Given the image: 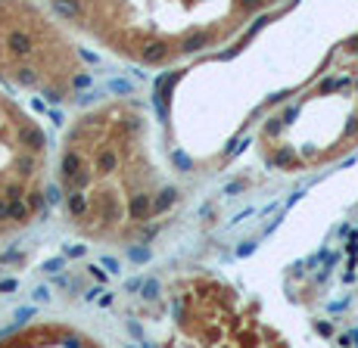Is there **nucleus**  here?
<instances>
[{
    "label": "nucleus",
    "mask_w": 358,
    "mask_h": 348,
    "mask_svg": "<svg viewBox=\"0 0 358 348\" xmlns=\"http://www.w3.org/2000/svg\"><path fill=\"white\" fill-rule=\"evenodd\" d=\"M22 140H28V143H31V149H38V146L44 143L38 131H22Z\"/></svg>",
    "instance_id": "39448f33"
},
{
    "label": "nucleus",
    "mask_w": 358,
    "mask_h": 348,
    "mask_svg": "<svg viewBox=\"0 0 358 348\" xmlns=\"http://www.w3.org/2000/svg\"><path fill=\"white\" fill-rule=\"evenodd\" d=\"M9 218H25V205L13 202V205H9Z\"/></svg>",
    "instance_id": "1a4fd4ad"
},
{
    "label": "nucleus",
    "mask_w": 358,
    "mask_h": 348,
    "mask_svg": "<svg viewBox=\"0 0 358 348\" xmlns=\"http://www.w3.org/2000/svg\"><path fill=\"white\" fill-rule=\"evenodd\" d=\"M131 258H134V261H146L149 252H146V249H131Z\"/></svg>",
    "instance_id": "9b49d317"
},
{
    "label": "nucleus",
    "mask_w": 358,
    "mask_h": 348,
    "mask_svg": "<svg viewBox=\"0 0 358 348\" xmlns=\"http://www.w3.org/2000/svg\"><path fill=\"white\" fill-rule=\"evenodd\" d=\"M13 289H19L16 280H3V283H0V292H13Z\"/></svg>",
    "instance_id": "f8f14e48"
},
{
    "label": "nucleus",
    "mask_w": 358,
    "mask_h": 348,
    "mask_svg": "<svg viewBox=\"0 0 358 348\" xmlns=\"http://www.w3.org/2000/svg\"><path fill=\"white\" fill-rule=\"evenodd\" d=\"M31 314H34V308H22V311H16V320H25Z\"/></svg>",
    "instance_id": "ddd939ff"
},
{
    "label": "nucleus",
    "mask_w": 358,
    "mask_h": 348,
    "mask_svg": "<svg viewBox=\"0 0 358 348\" xmlns=\"http://www.w3.org/2000/svg\"><path fill=\"white\" fill-rule=\"evenodd\" d=\"M162 56H165V47H162V44H149V50L143 53V62H159Z\"/></svg>",
    "instance_id": "f257e3e1"
},
{
    "label": "nucleus",
    "mask_w": 358,
    "mask_h": 348,
    "mask_svg": "<svg viewBox=\"0 0 358 348\" xmlns=\"http://www.w3.org/2000/svg\"><path fill=\"white\" fill-rule=\"evenodd\" d=\"M63 264H66L63 258H47V261L41 264V271H47V274H60V271H63Z\"/></svg>",
    "instance_id": "20e7f679"
},
{
    "label": "nucleus",
    "mask_w": 358,
    "mask_h": 348,
    "mask_svg": "<svg viewBox=\"0 0 358 348\" xmlns=\"http://www.w3.org/2000/svg\"><path fill=\"white\" fill-rule=\"evenodd\" d=\"M109 90H115V94H131V81H125V78H112L109 81Z\"/></svg>",
    "instance_id": "f03ea898"
},
{
    "label": "nucleus",
    "mask_w": 358,
    "mask_h": 348,
    "mask_svg": "<svg viewBox=\"0 0 358 348\" xmlns=\"http://www.w3.org/2000/svg\"><path fill=\"white\" fill-rule=\"evenodd\" d=\"M141 292H143L146 298H156V295H159V283L153 280V277H146V280L141 283Z\"/></svg>",
    "instance_id": "7ed1b4c3"
},
{
    "label": "nucleus",
    "mask_w": 358,
    "mask_h": 348,
    "mask_svg": "<svg viewBox=\"0 0 358 348\" xmlns=\"http://www.w3.org/2000/svg\"><path fill=\"white\" fill-rule=\"evenodd\" d=\"M206 41H209V38H206V34H196V38H190V41H187V47H184V50H200V47H203Z\"/></svg>",
    "instance_id": "0eeeda50"
},
{
    "label": "nucleus",
    "mask_w": 358,
    "mask_h": 348,
    "mask_svg": "<svg viewBox=\"0 0 358 348\" xmlns=\"http://www.w3.org/2000/svg\"><path fill=\"white\" fill-rule=\"evenodd\" d=\"M0 218H9V208H6L3 202H0Z\"/></svg>",
    "instance_id": "4468645a"
},
{
    "label": "nucleus",
    "mask_w": 358,
    "mask_h": 348,
    "mask_svg": "<svg viewBox=\"0 0 358 348\" xmlns=\"http://www.w3.org/2000/svg\"><path fill=\"white\" fill-rule=\"evenodd\" d=\"M31 298H34V301H47V298H50V289H47V286H38V289L31 292Z\"/></svg>",
    "instance_id": "6e6552de"
},
{
    "label": "nucleus",
    "mask_w": 358,
    "mask_h": 348,
    "mask_svg": "<svg viewBox=\"0 0 358 348\" xmlns=\"http://www.w3.org/2000/svg\"><path fill=\"white\" fill-rule=\"evenodd\" d=\"M66 255L69 258H78V255H84V246H66Z\"/></svg>",
    "instance_id": "9d476101"
},
{
    "label": "nucleus",
    "mask_w": 358,
    "mask_h": 348,
    "mask_svg": "<svg viewBox=\"0 0 358 348\" xmlns=\"http://www.w3.org/2000/svg\"><path fill=\"white\" fill-rule=\"evenodd\" d=\"M100 264H103V268H106L109 274H122V264H119V261H115V258H109V255H106V258H103Z\"/></svg>",
    "instance_id": "423d86ee"
}]
</instances>
